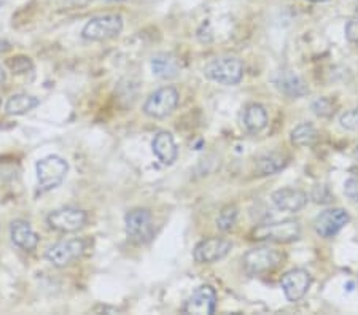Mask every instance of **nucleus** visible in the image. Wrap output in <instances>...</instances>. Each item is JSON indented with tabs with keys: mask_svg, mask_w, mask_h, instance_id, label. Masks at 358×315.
<instances>
[{
	"mask_svg": "<svg viewBox=\"0 0 358 315\" xmlns=\"http://www.w3.org/2000/svg\"><path fill=\"white\" fill-rule=\"evenodd\" d=\"M301 236V226L294 220H284L277 223H264L252 231V239L262 242L288 244L298 240Z\"/></svg>",
	"mask_w": 358,
	"mask_h": 315,
	"instance_id": "f257e3e1",
	"label": "nucleus"
},
{
	"mask_svg": "<svg viewBox=\"0 0 358 315\" xmlns=\"http://www.w3.org/2000/svg\"><path fill=\"white\" fill-rule=\"evenodd\" d=\"M204 75L218 85L234 86L244 77V66L236 57H217L204 67Z\"/></svg>",
	"mask_w": 358,
	"mask_h": 315,
	"instance_id": "f03ea898",
	"label": "nucleus"
},
{
	"mask_svg": "<svg viewBox=\"0 0 358 315\" xmlns=\"http://www.w3.org/2000/svg\"><path fill=\"white\" fill-rule=\"evenodd\" d=\"M123 31V18L120 15H99L91 18L82 29V37L90 42H106L118 37Z\"/></svg>",
	"mask_w": 358,
	"mask_h": 315,
	"instance_id": "7ed1b4c3",
	"label": "nucleus"
},
{
	"mask_svg": "<svg viewBox=\"0 0 358 315\" xmlns=\"http://www.w3.org/2000/svg\"><path fill=\"white\" fill-rule=\"evenodd\" d=\"M36 169L40 190L51 191L64 182L69 172V164L64 158L51 154V156H46L37 161Z\"/></svg>",
	"mask_w": 358,
	"mask_h": 315,
	"instance_id": "20e7f679",
	"label": "nucleus"
},
{
	"mask_svg": "<svg viewBox=\"0 0 358 315\" xmlns=\"http://www.w3.org/2000/svg\"><path fill=\"white\" fill-rule=\"evenodd\" d=\"M282 260H284V255L279 250L259 247L247 251L242 258V263H244V271L248 276H259V274H266L279 268Z\"/></svg>",
	"mask_w": 358,
	"mask_h": 315,
	"instance_id": "39448f33",
	"label": "nucleus"
},
{
	"mask_svg": "<svg viewBox=\"0 0 358 315\" xmlns=\"http://www.w3.org/2000/svg\"><path fill=\"white\" fill-rule=\"evenodd\" d=\"M178 104V91L174 86H163L148 96L143 104V113L150 118H166L176 110Z\"/></svg>",
	"mask_w": 358,
	"mask_h": 315,
	"instance_id": "423d86ee",
	"label": "nucleus"
},
{
	"mask_svg": "<svg viewBox=\"0 0 358 315\" xmlns=\"http://www.w3.org/2000/svg\"><path fill=\"white\" fill-rule=\"evenodd\" d=\"M88 221V214L77 207L56 209L46 217V223L51 229L59 233H77Z\"/></svg>",
	"mask_w": 358,
	"mask_h": 315,
	"instance_id": "0eeeda50",
	"label": "nucleus"
},
{
	"mask_svg": "<svg viewBox=\"0 0 358 315\" xmlns=\"http://www.w3.org/2000/svg\"><path fill=\"white\" fill-rule=\"evenodd\" d=\"M126 233L131 240L143 244L153 236V217L148 209H132L124 217Z\"/></svg>",
	"mask_w": 358,
	"mask_h": 315,
	"instance_id": "6e6552de",
	"label": "nucleus"
},
{
	"mask_svg": "<svg viewBox=\"0 0 358 315\" xmlns=\"http://www.w3.org/2000/svg\"><path fill=\"white\" fill-rule=\"evenodd\" d=\"M85 251V240L83 239H67L61 240L46 250L45 258L55 268H66L72 265L75 260H78Z\"/></svg>",
	"mask_w": 358,
	"mask_h": 315,
	"instance_id": "1a4fd4ad",
	"label": "nucleus"
},
{
	"mask_svg": "<svg viewBox=\"0 0 358 315\" xmlns=\"http://www.w3.org/2000/svg\"><path fill=\"white\" fill-rule=\"evenodd\" d=\"M231 249H233V244L229 240L222 237H210L201 240L196 245L193 256L199 265H212V263H217L223 260L224 256H228Z\"/></svg>",
	"mask_w": 358,
	"mask_h": 315,
	"instance_id": "9d476101",
	"label": "nucleus"
},
{
	"mask_svg": "<svg viewBox=\"0 0 358 315\" xmlns=\"http://www.w3.org/2000/svg\"><path fill=\"white\" fill-rule=\"evenodd\" d=\"M350 221V217L344 209H328L323 210L320 215H317L314 221L315 233L320 237L330 239L334 237L336 234Z\"/></svg>",
	"mask_w": 358,
	"mask_h": 315,
	"instance_id": "9b49d317",
	"label": "nucleus"
},
{
	"mask_svg": "<svg viewBox=\"0 0 358 315\" xmlns=\"http://www.w3.org/2000/svg\"><path fill=\"white\" fill-rule=\"evenodd\" d=\"M313 284V277L304 269H292L280 280V286L288 301H299L308 293L309 286Z\"/></svg>",
	"mask_w": 358,
	"mask_h": 315,
	"instance_id": "f8f14e48",
	"label": "nucleus"
},
{
	"mask_svg": "<svg viewBox=\"0 0 358 315\" xmlns=\"http://www.w3.org/2000/svg\"><path fill=\"white\" fill-rule=\"evenodd\" d=\"M217 307V293L209 285L199 286L194 293L188 298L182 307L183 314H199L210 315L215 312Z\"/></svg>",
	"mask_w": 358,
	"mask_h": 315,
	"instance_id": "ddd939ff",
	"label": "nucleus"
},
{
	"mask_svg": "<svg viewBox=\"0 0 358 315\" xmlns=\"http://www.w3.org/2000/svg\"><path fill=\"white\" fill-rule=\"evenodd\" d=\"M274 205L282 212H299L306 207L308 204V194L301 190H296V188H282V190H277L273 193Z\"/></svg>",
	"mask_w": 358,
	"mask_h": 315,
	"instance_id": "4468645a",
	"label": "nucleus"
},
{
	"mask_svg": "<svg viewBox=\"0 0 358 315\" xmlns=\"http://www.w3.org/2000/svg\"><path fill=\"white\" fill-rule=\"evenodd\" d=\"M10 237L16 247L21 250L32 251L38 245V234L34 231L31 223L26 220H15L10 225Z\"/></svg>",
	"mask_w": 358,
	"mask_h": 315,
	"instance_id": "2eb2a0df",
	"label": "nucleus"
},
{
	"mask_svg": "<svg viewBox=\"0 0 358 315\" xmlns=\"http://www.w3.org/2000/svg\"><path fill=\"white\" fill-rule=\"evenodd\" d=\"M152 148L155 156H157L161 163L164 166H171L177 161L178 156V150H177V143L172 137L171 133L167 131H161L152 142Z\"/></svg>",
	"mask_w": 358,
	"mask_h": 315,
	"instance_id": "dca6fc26",
	"label": "nucleus"
},
{
	"mask_svg": "<svg viewBox=\"0 0 358 315\" xmlns=\"http://www.w3.org/2000/svg\"><path fill=\"white\" fill-rule=\"evenodd\" d=\"M275 85L282 93L290 97H303L309 93V88L304 83V80L293 71L280 72L275 80Z\"/></svg>",
	"mask_w": 358,
	"mask_h": 315,
	"instance_id": "f3484780",
	"label": "nucleus"
},
{
	"mask_svg": "<svg viewBox=\"0 0 358 315\" xmlns=\"http://www.w3.org/2000/svg\"><path fill=\"white\" fill-rule=\"evenodd\" d=\"M152 72L155 77L163 78V80H171L178 75V72H180V64H178V61L174 56L161 53V54L153 56Z\"/></svg>",
	"mask_w": 358,
	"mask_h": 315,
	"instance_id": "a211bd4d",
	"label": "nucleus"
},
{
	"mask_svg": "<svg viewBox=\"0 0 358 315\" xmlns=\"http://www.w3.org/2000/svg\"><path fill=\"white\" fill-rule=\"evenodd\" d=\"M288 163V158L284 153H264L262 156L257 158V170L259 175H274L285 168Z\"/></svg>",
	"mask_w": 358,
	"mask_h": 315,
	"instance_id": "6ab92c4d",
	"label": "nucleus"
},
{
	"mask_svg": "<svg viewBox=\"0 0 358 315\" xmlns=\"http://www.w3.org/2000/svg\"><path fill=\"white\" fill-rule=\"evenodd\" d=\"M244 126L248 133L257 134L268 126V112L259 104H250L244 112Z\"/></svg>",
	"mask_w": 358,
	"mask_h": 315,
	"instance_id": "aec40b11",
	"label": "nucleus"
},
{
	"mask_svg": "<svg viewBox=\"0 0 358 315\" xmlns=\"http://www.w3.org/2000/svg\"><path fill=\"white\" fill-rule=\"evenodd\" d=\"M40 104V99L36 96L31 94H13L8 99L7 105H5V110L8 115H26L31 110H34Z\"/></svg>",
	"mask_w": 358,
	"mask_h": 315,
	"instance_id": "412c9836",
	"label": "nucleus"
},
{
	"mask_svg": "<svg viewBox=\"0 0 358 315\" xmlns=\"http://www.w3.org/2000/svg\"><path fill=\"white\" fill-rule=\"evenodd\" d=\"M319 139V133L310 123H303L292 131V143L296 147H310Z\"/></svg>",
	"mask_w": 358,
	"mask_h": 315,
	"instance_id": "4be33fe9",
	"label": "nucleus"
},
{
	"mask_svg": "<svg viewBox=\"0 0 358 315\" xmlns=\"http://www.w3.org/2000/svg\"><path fill=\"white\" fill-rule=\"evenodd\" d=\"M238 217H239V209L236 207L234 204H229L227 207H223L220 215L217 217V228L223 233L231 231L238 223Z\"/></svg>",
	"mask_w": 358,
	"mask_h": 315,
	"instance_id": "5701e85b",
	"label": "nucleus"
},
{
	"mask_svg": "<svg viewBox=\"0 0 358 315\" xmlns=\"http://www.w3.org/2000/svg\"><path fill=\"white\" fill-rule=\"evenodd\" d=\"M313 112L317 115V117H330L334 112V104L331 99L328 97H320L313 104Z\"/></svg>",
	"mask_w": 358,
	"mask_h": 315,
	"instance_id": "b1692460",
	"label": "nucleus"
},
{
	"mask_svg": "<svg viewBox=\"0 0 358 315\" xmlns=\"http://www.w3.org/2000/svg\"><path fill=\"white\" fill-rule=\"evenodd\" d=\"M8 67L15 73H26L27 71H31V68H32V62L26 56L11 57V59L8 61Z\"/></svg>",
	"mask_w": 358,
	"mask_h": 315,
	"instance_id": "393cba45",
	"label": "nucleus"
},
{
	"mask_svg": "<svg viewBox=\"0 0 358 315\" xmlns=\"http://www.w3.org/2000/svg\"><path fill=\"white\" fill-rule=\"evenodd\" d=\"M341 126L348 131H357L358 129V108H354V110L345 112L343 117L339 119Z\"/></svg>",
	"mask_w": 358,
	"mask_h": 315,
	"instance_id": "a878e982",
	"label": "nucleus"
},
{
	"mask_svg": "<svg viewBox=\"0 0 358 315\" xmlns=\"http://www.w3.org/2000/svg\"><path fill=\"white\" fill-rule=\"evenodd\" d=\"M344 194L348 196V199L352 200V203H358V174L352 175L350 179L345 182Z\"/></svg>",
	"mask_w": 358,
	"mask_h": 315,
	"instance_id": "bb28decb",
	"label": "nucleus"
},
{
	"mask_svg": "<svg viewBox=\"0 0 358 315\" xmlns=\"http://www.w3.org/2000/svg\"><path fill=\"white\" fill-rule=\"evenodd\" d=\"M345 37H348L350 42L358 43V16L352 18L348 26H345Z\"/></svg>",
	"mask_w": 358,
	"mask_h": 315,
	"instance_id": "cd10ccee",
	"label": "nucleus"
},
{
	"mask_svg": "<svg viewBox=\"0 0 358 315\" xmlns=\"http://www.w3.org/2000/svg\"><path fill=\"white\" fill-rule=\"evenodd\" d=\"M5 78H7V77H5V71L2 67H0V85L5 82Z\"/></svg>",
	"mask_w": 358,
	"mask_h": 315,
	"instance_id": "c85d7f7f",
	"label": "nucleus"
},
{
	"mask_svg": "<svg viewBox=\"0 0 358 315\" xmlns=\"http://www.w3.org/2000/svg\"><path fill=\"white\" fill-rule=\"evenodd\" d=\"M308 2H314V3H320V2H327V0H308Z\"/></svg>",
	"mask_w": 358,
	"mask_h": 315,
	"instance_id": "c756f323",
	"label": "nucleus"
},
{
	"mask_svg": "<svg viewBox=\"0 0 358 315\" xmlns=\"http://www.w3.org/2000/svg\"><path fill=\"white\" fill-rule=\"evenodd\" d=\"M106 2H120V0H106Z\"/></svg>",
	"mask_w": 358,
	"mask_h": 315,
	"instance_id": "7c9ffc66",
	"label": "nucleus"
},
{
	"mask_svg": "<svg viewBox=\"0 0 358 315\" xmlns=\"http://www.w3.org/2000/svg\"><path fill=\"white\" fill-rule=\"evenodd\" d=\"M355 156L358 158V147H357V150H355Z\"/></svg>",
	"mask_w": 358,
	"mask_h": 315,
	"instance_id": "2f4dec72",
	"label": "nucleus"
},
{
	"mask_svg": "<svg viewBox=\"0 0 358 315\" xmlns=\"http://www.w3.org/2000/svg\"><path fill=\"white\" fill-rule=\"evenodd\" d=\"M0 104H2V102H0Z\"/></svg>",
	"mask_w": 358,
	"mask_h": 315,
	"instance_id": "473e14b6",
	"label": "nucleus"
}]
</instances>
